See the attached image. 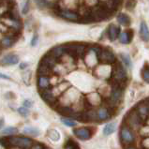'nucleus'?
I'll use <instances>...</instances> for the list:
<instances>
[{"instance_id":"nucleus-35","label":"nucleus","mask_w":149,"mask_h":149,"mask_svg":"<svg viewBox=\"0 0 149 149\" xmlns=\"http://www.w3.org/2000/svg\"><path fill=\"white\" fill-rule=\"evenodd\" d=\"M139 133L143 137H148L149 136V125H143L139 130Z\"/></svg>"},{"instance_id":"nucleus-21","label":"nucleus","mask_w":149,"mask_h":149,"mask_svg":"<svg viewBox=\"0 0 149 149\" xmlns=\"http://www.w3.org/2000/svg\"><path fill=\"white\" fill-rule=\"evenodd\" d=\"M53 74H54V72H53L52 69H50L49 67H47L42 63L40 64L39 69H38V75L39 76H48V77H50V76H52Z\"/></svg>"},{"instance_id":"nucleus-2","label":"nucleus","mask_w":149,"mask_h":149,"mask_svg":"<svg viewBox=\"0 0 149 149\" xmlns=\"http://www.w3.org/2000/svg\"><path fill=\"white\" fill-rule=\"evenodd\" d=\"M112 79L114 83L126 86V82L127 81V73L122 62H116V66L113 67L112 70Z\"/></svg>"},{"instance_id":"nucleus-34","label":"nucleus","mask_w":149,"mask_h":149,"mask_svg":"<svg viewBox=\"0 0 149 149\" xmlns=\"http://www.w3.org/2000/svg\"><path fill=\"white\" fill-rule=\"evenodd\" d=\"M8 14L10 15L11 18H13V19H16V20H20L19 18V12H18V10L13 7V8H11L10 10H8Z\"/></svg>"},{"instance_id":"nucleus-19","label":"nucleus","mask_w":149,"mask_h":149,"mask_svg":"<svg viewBox=\"0 0 149 149\" xmlns=\"http://www.w3.org/2000/svg\"><path fill=\"white\" fill-rule=\"evenodd\" d=\"M140 37L144 42L149 41V28L144 21H142L140 24Z\"/></svg>"},{"instance_id":"nucleus-29","label":"nucleus","mask_w":149,"mask_h":149,"mask_svg":"<svg viewBox=\"0 0 149 149\" xmlns=\"http://www.w3.org/2000/svg\"><path fill=\"white\" fill-rule=\"evenodd\" d=\"M45 8H53L56 11L58 10V2L59 0H43Z\"/></svg>"},{"instance_id":"nucleus-43","label":"nucleus","mask_w":149,"mask_h":149,"mask_svg":"<svg viewBox=\"0 0 149 149\" xmlns=\"http://www.w3.org/2000/svg\"><path fill=\"white\" fill-rule=\"evenodd\" d=\"M3 126H4V119L3 118H0V130L2 129Z\"/></svg>"},{"instance_id":"nucleus-20","label":"nucleus","mask_w":149,"mask_h":149,"mask_svg":"<svg viewBox=\"0 0 149 149\" xmlns=\"http://www.w3.org/2000/svg\"><path fill=\"white\" fill-rule=\"evenodd\" d=\"M0 62L3 65H15L19 62V57L16 54H8L4 56Z\"/></svg>"},{"instance_id":"nucleus-5","label":"nucleus","mask_w":149,"mask_h":149,"mask_svg":"<svg viewBox=\"0 0 149 149\" xmlns=\"http://www.w3.org/2000/svg\"><path fill=\"white\" fill-rule=\"evenodd\" d=\"M0 23L3 25H5L6 27H8L13 33L19 32L21 30V28H22V23L20 22V20L11 18L8 14H6L3 17H1V18H0Z\"/></svg>"},{"instance_id":"nucleus-33","label":"nucleus","mask_w":149,"mask_h":149,"mask_svg":"<svg viewBox=\"0 0 149 149\" xmlns=\"http://www.w3.org/2000/svg\"><path fill=\"white\" fill-rule=\"evenodd\" d=\"M61 122L63 123L64 125L67 126V127H75L76 125H77V123H76L75 120H73V119L71 118H69V117H66V118H61Z\"/></svg>"},{"instance_id":"nucleus-32","label":"nucleus","mask_w":149,"mask_h":149,"mask_svg":"<svg viewBox=\"0 0 149 149\" xmlns=\"http://www.w3.org/2000/svg\"><path fill=\"white\" fill-rule=\"evenodd\" d=\"M100 4V0H83V5H84L86 8H91L97 6Z\"/></svg>"},{"instance_id":"nucleus-39","label":"nucleus","mask_w":149,"mask_h":149,"mask_svg":"<svg viewBox=\"0 0 149 149\" xmlns=\"http://www.w3.org/2000/svg\"><path fill=\"white\" fill-rule=\"evenodd\" d=\"M28 10H29V1L27 0V1L25 2L24 8H23V13L24 14H26L27 12H28Z\"/></svg>"},{"instance_id":"nucleus-13","label":"nucleus","mask_w":149,"mask_h":149,"mask_svg":"<svg viewBox=\"0 0 149 149\" xmlns=\"http://www.w3.org/2000/svg\"><path fill=\"white\" fill-rule=\"evenodd\" d=\"M37 84L40 92L46 90L51 86V77H48V76H38Z\"/></svg>"},{"instance_id":"nucleus-42","label":"nucleus","mask_w":149,"mask_h":149,"mask_svg":"<svg viewBox=\"0 0 149 149\" xmlns=\"http://www.w3.org/2000/svg\"><path fill=\"white\" fill-rule=\"evenodd\" d=\"M0 78H1V79H5V80H10V77H8V75L2 74V73H0Z\"/></svg>"},{"instance_id":"nucleus-31","label":"nucleus","mask_w":149,"mask_h":149,"mask_svg":"<svg viewBox=\"0 0 149 149\" xmlns=\"http://www.w3.org/2000/svg\"><path fill=\"white\" fill-rule=\"evenodd\" d=\"M18 132V129L17 127H6V129H4L2 131H1V135H4V136H11L15 133Z\"/></svg>"},{"instance_id":"nucleus-51","label":"nucleus","mask_w":149,"mask_h":149,"mask_svg":"<svg viewBox=\"0 0 149 149\" xmlns=\"http://www.w3.org/2000/svg\"><path fill=\"white\" fill-rule=\"evenodd\" d=\"M45 149H49V148H47V147H46V148H45Z\"/></svg>"},{"instance_id":"nucleus-27","label":"nucleus","mask_w":149,"mask_h":149,"mask_svg":"<svg viewBox=\"0 0 149 149\" xmlns=\"http://www.w3.org/2000/svg\"><path fill=\"white\" fill-rule=\"evenodd\" d=\"M141 74H142V78L144 82L149 84V64L148 63L144 64L143 68L141 70Z\"/></svg>"},{"instance_id":"nucleus-46","label":"nucleus","mask_w":149,"mask_h":149,"mask_svg":"<svg viewBox=\"0 0 149 149\" xmlns=\"http://www.w3.org/2000/svg\"><path fill=\"white\" fill-rule=\"evenodd\" d=\"M144 101H146V104L149 106V97H147V99H146V100H144Z\"/></svg>"},{"instance_id":"nucleus-4","label":"nucleus","mask_w":149,"mask_h":149,"mask_svg":"<svg viewBox=\"0 0 149 149\" xmlns=\"http://www.w3.org/2000/svg\"><path fill=\"white\" fill-rule=\"evenodd\" d=\"M8 144L10 146H14L19 149H30L34 144V142L30 138L22 137V136H17V137H10L6 139Z\"/></svg>"},{"instance_id":"nucleus-50","label":"nucleus","mask_w":149,"mask_h":149,"mask_svg":"<svg viewBox=\"0 0 149 149\" xmlns=\"http://www.w3.org/2000/svg\"><path fill=\"white\" fill-rule=\"evenodd\" d=\"M147 122H148V125H149V120H148V121H147Z\"/></svg>"},{"instance_id":"nucleus-8","label":"nucleus","mask_w":149,"mask_h":149,"mask_svg":"<svg viewBox=\"0 0 149 149\" xmlns=\"http://www.w3.org/2000/svg\"><path fill=\"white\" fill-rule=\"evenodd\" d=\"M93 130L91 127H77V129L73 130V134L80 140L83 141H87V140L91 139L93 136Z\"/></svg>"},{"instance_id":"nucleus-37","label":"nucleus","mask_w":149,"mask_h":149,"mask_svg":"<svg viewBox=\"0 0 149 149\" xmlns=\"http://www.w3.org/2000/svg\"><path fill=\"white\" fill-rule=\"evenodd\" d=\"M18 113L21 114L22 116H27L28 114H29V110L28 108L26 107H24V106H22V107H19L18 108Z\"/></svg>"},{"instance_id":"nucleus-44","label":"nucleus","mask_w":149,"mask_h":149,"mask_svg":"<svg viewBox=\"0 0 149 149\" xmlns=\"http://www.w3.org/2000/svg\"><path fill=\"white\" fill-rule=\"evenodd\" d=\"M26 67H27V64H25V63H22V64H21V66H20L21 69H25Z\"/></svg>"},{"instance_id":"nucleus-45","label":"nucleus","mask_w":149,"mask_h":149,"mask_svg":"<svg viewBox=\"0 0 149 149\" xmlns=\"http://www.w3.org/2000/svg\"><path fill=\"white\" fill-rule=\"evenodd\" d=\"M124 149H137V148L134 147V146H126Z\"/></svg>"},{"instance_id":"nucleus-25","label":"nucleus","mask_w":149,"mask_h":149,"mask_svg":"<svg viewBox=\"0 0 149 149\" xmlns=\"http://www.w3.org/2000/svg\"><path fill=\"white\" fill-rule=\"evenodd\" d=\"M116 129V124L114 122H111L109 124H107L103 129V134L105 136H109L111 134H113Z\"/></svg>"},{"instance_id":"nucleus-3","label":"nucleus","mask_w":149,"mask_h":149,"mask_svg":"<svg viewBox=\"0 0 149 149\" xmlns=\"http://www.w3.org/2000/svg\"><path fill=\"white\" fill-rule=\"evenodd\" d=\"M119 138H120L121 143L125 147L131 146L132 143H134L136 140L135 131L132 130L127 126L123 125L120 129V132H119Z\"/></svg>"},{"instance_id":"nucleus-6","label":"nucleus","mask_w":149,"mask_h":149,"mask_svg":"<svg viewBox=\"0 0 149 149\" xmlns=\"http://www.w3.org/2000/svg\"><path fill=\"white\" fill-rule=\"evenodd\" d=\"M97 60L104 65H110V64H116V56L111 49L102 48L100 54H97Z\"/></svg>"},{"instance_id":"nucleus-7","label":"nucleus","mask_w":149,"mask_h":149,"mask_svg":"<svg viewBox=\"0 0 149 149\" xmlns=\"http://www.w3.org/2000/svg\"><path fill=\"white\" fill-rule=\"evenodd\" d=\"M134 109L136 110V112L139 114V116L141 117L143 122L146 123L149 120V106L146 104V102L143 100L141 102H139L138 104H136L134 106Z\"/></svg>"},{"instance_id":"nucleus-18","label":"nucleus","mask_w":149,"mask_h":149,"mask_svg":"<svg viewBox=\"0 0 149 149\" xmlns=\"http://www.w3.org/2000/svg\"><path fill=\"white\" fill-rule=\"evenodd\" d=\"M49 54H52L53 56H54L55 58L59 60V59H60L64 54H67L65 45H59V46H56V47H54L49 52Z\"/></svg>"},{"instance_id":"nucleus-22","label":"nucleus","mask_w":149,"mask_h":149,"mask_svg":"<svg viewBox=\"0 0 149 149\" xmlns=\"http://www.w3.org/2000/svg\"><path fill=\"white\" fill-rule=\"evenodd\" d=\"M116 20L119 24L124 25V26H130L131 24V20L129 15L126 13H119L116 17Z\"/></svg>"},{"instance_id":"nucleus-23","label":"nucleus","mask_w":149,"mask_h":149,"mask_svg":"<svg viewBox=\"0 0 149 149\" xmlns=\"http://www.w3.org/2000/svg\"><path fill=\"white\" fill-rule=\"evenodd\" d=\"M86 100H87V103L90 104L92 106H95V105H99L101 103V97L99 94H90L86 97Z\"/></svg>"},{"instance_id":"nucleus-26","label":"nucleus","mask_w":149,"mask_h":149,"mask_svg":"<svg viewBox=\"0 0 149 149\" xmlns=\"http://www.w3.org/2000/svg\"><path fill=\"white\" fill-rule=\"evenodd\" d=\"M64 149H81L79 143L73 139H69L64 144Z\"/></svg>"},{"instance_id":"nucleus-1","label":"nucleus","mask_w":149,"mask_h":149,"mask_svg":"<svg viewBox=\"0 0 149 149\" xmlns=\"http://www.w3.org/2000/svg\"><path fill=\"white\" fill-rule=\"evenodd\" d=\"M125 125L130 127L134 131H139L140 129L144 125V123L139 116V114L136 112V110L133 108L127 113L126 116L124 118Z\"/></svg>"},{"instance_id":"nucleus-17","label":"nucleus","mask_w":149,"mask_h":149,"mask_svg":"<svg viewBox=\"0 0 149 149\" xmlns=\"http://www.w3.org/2000/svg\"><path fill=\"white\" fill-rule=\"evenodd\" d=\"M97 121L100 122H103L108 120L109 118H111V113L109 111V108L107 107H101L99 110L97 111Z\"/></svg>"},{"instance_id":"nucleus-10","label":"nucleus","mask_w":149,"mask_h":149,"mask_svg":"<svg viewBox=\"0 0 149 149\" xmlns=\"http://www.w3.org/2000/svg\"><path fill=\"white\" fill-rule=\"evenodd\" d=\"M16 33L10 32L4 34V36L2 37V39L0 40V47L3 48H8L12 46L16 41Z\"/></svg>"},{"instance_id":"nucleus-36","label":"nucleus","mask_w":149,"mask_h":149,"mask_svg":"<svg viewBox=\"0 0 149 149\" xmlns=\"http://www.w3.org/2000/svg\"><path fill=\"white\" fill-rule=\"evenodd\" d=\"M135 6H136V0H126L125 7L129 10H131Z\"/></svg>"},{"instance_id":"nucleus-9","label":"nucleus","mask_w":149,"mask_h":149,"mask_svg":"<svg viewBox=\"0 0 149 149\" xmlns=\"http://www.w3.org/2000/svg\"><path fill=\"white\" fill-rule=\"evenodd\" d=\"M56 14L60 16L61 18H64L69 21H73V22H77V21L81 20V16L76 10H57Z\"/></svg>"},{"instance_id":"nucleus-11","label":"nucleus","mask_w":149,"mask_h":149,"mask_svg":"<svg viewBox=\"0 0 149 149\" xmlns=\"http://www.w3.org/2000/svg\"><path fill=\"white\" fill-rule=\"evenodd\" d=\"M41 97L46 103H48L50 105H54L55 103H57V97L53 93L51 87L46 89V90L41 91Z\"/></svg>"},{"instance_id":"nucleus-47","label":"nucleus","mask_w":149,"mask_h":149,"mask_svg":"<svg viewBox=\"0 0 149 149\" xmlns=\"http://www.w3.org/2000/svg\"><path fill=\"white\" fill-rule=\"evenodd\" d=\"M0 1H3V2H8V3H10L11 0H0Z\"/></svg>"},{"instance_id":"nucleus-14","label":"nucleus","mask_w":149,"mask_h":149,"mask_svg":"<svg viewBox=\"0 0 149 149\" xmlns=\"http://www.w3.org/2000/svg\"><path fill=\"white\" fill-rule=\"evenodd\" d=\"M119 34H120V27L113 24L109 25V27L107 29V36L111 41L116 40L118 38Z\"/></svg>"},{"instance_id":"nucleus-38","label":"nucleus","mask_w":149,"mask_h":149,"mask_svg":"<svg viewBox=\"0 0 149 149\" xmlns=\"http://www.w3.org/2000/svg\"><path fill=\"white\" fill-rule=\"evenodd\" d=\"M45 148L46 147L43 146V144L39 143H34V144L30 149H45Z\"/></svg>"},{"instance_id":"nucleus-30","label":"nucleus","mask_w":149,"mask_h":149,"mask_svg":"<svg viewBox=\"0 0 149 149\" xmlns=\"http://www.w3.org/2000/svg\"><path fill=\"white\" fill-rule=\"evenodd\" d=\"M119 57H120L121 62L125 67H127V68H130L131 67V59H130L129 54H119Z\"/></svg>"},{"instance_id":"nucleus-41","label":"nucleus","mask_w":149,"mask_h":149,"mask_svg":"<svg viewBox=\"0 0 149 149\" xmlns=\"http://www.w3.org/2000/svg\"><path fill=\"white\" fill-rule=\"evenodd\" d=\"M32 105H33V102H32V101H30V100H25L24 101V107L29 108V107H31Z\"/></svg>"},{"instance_id":"nucleus-40","label":"nucleus","mask_w":149,"mask_h":149,"mask_svg":"<svg viewBox=\"0 0 149 149\" xmlns=\"http://www.w3.org/2000/svg\"><path fill=\"white\" fill-rule=\"evenodd\" d=\"M38 41H39V37H38V35H34L31 40V46H36Z\"/></svg>"},{"instance_id":"nucleus-24","label":"nucleus","mask_w":149,"mask_h":149,"mask_svg":"<svg viewBox=\"0 0 149 149\" xmlns=\"http://www.w3.org/2000/svg\"><path fill=\"white\" fill-rule=\"evenodd\" d=\"M23 133L25 135H29V136H32V137H37L40 134V130L37 129V127H24L23 130Z\"/></svg>"},{"instance_id":"nucleus-49","label":"nucleus","mask_w":149,"mask_h":149,"mask_svg":"<svg viewBox=\"0 0 149 149\" xmlns=\"http://www.w3.org/2000/svg\"><path fill=\"white\" fill-rule=\"evenodd\" d=\"M105 1H107V0H102V2H105Z\"/></svg>"},{"instance_id":"nucleus-48","label":"nucleus","mask_w":149,"mask_h":149,"mask_svg":"<svg viewBox=\"0 0 149 149\" xmlns=\"http://www.w3.org/2000/svg\"><path fill=\"white\" fill-rule=\"evenodd\" d=\"M114 1H116L117 3H120V2L122 1V0H114Z\"/></svg>"},{"instance_id":"nucleus-28","label":"nucleus","mask_w":149,"mask_h":149,"mask_svg":"<svg viewBox=\"0 0 149 149\" xmlns=\"http://www.w3.org/2000/svg\"><path fill=\"white\" fill-rule=\"evenodd\" d=\"M47 136H48L49 139H51L54 142H57V141L60 140V134H59V132L56 130H48Z\"/></svg>"},{"instance_id":"nucleus-12","label":"nucleus","mask_w":149,"mask_h":149,"mask_svg":"<svg viewBox=\"0 0 149 149\" xmlns=\"http://www.w3.org/2000/svg\"><path fill=\"white\" fill-rule=\"evenodd\" d=\"M78 8V0H59L58 10H75Z\"/></svg>"},{"instance_id":"nucleus-15","label":"nucleus","mask_w":149,"mask_h":149,"mask_svg":"<svg viewBox=\"0 0 149 149\" xmlns=\"http://www.w3.org/2000/svg\"><path fill=\"white\" fill-rule=\"evenodd\" d=\"M58 62H59L58 59H56L54 56H53L52 54H50L48 53L46 55H44L43 58L41 59V62L40 63L44 64V65H46L47 67H49L50 69L53 70L54 68L58 64Z\"/></svg>"},{"instance_id":"nucleus-16","label":"nucleus","mask_w":149,"mask_h":149,"mask_svg":"<svg viewBox=\"0 0 149 149\" xmlns=\"http://www.w3.org/2000/svg\"><path fill=\"white\" fill-rule=\"evenodd\" d=\"M133 37V31L132 30H127L119 34L118 40L120 41V43L122 44H129L130 43L131 40Z\"/></svg>"}]
</instances>
